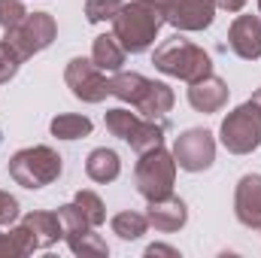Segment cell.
Segmentation results:
<instances>
[{
  "label": "cell",
  "mask_w": 261,
  "mask_h": 258,
  "mask_svg": "<svg viewBox=\"0 0 261 258\" xmlns=\"http://www.w3.org/2000/svg\"><path fill=\"white\" fill-rule=\"evenodd\" d=\"M173 161L186 173L210 170L216 161V140L206 128H189L173 140Z\"/></svg>",
  "instance_id": "obj_7"
},
{
  "label": "cell",
  "mask_w": 261,
  "mask_h": 258,
  "mask_svg": "<svg viewBox=\"0 0 261 258\" xmlns=\"http://www.w3.org/2000/svg\"><path fill=\"white\" fill-rule=\"evenodd\" d=\"M125 46L116 40V34H100L94 37V46H91V61L100 67L103 73H119L125 64Z\"/></svg>",
  "instance_id": "obj_17"
},
{
  "label": "cell",
  "mask_w": 261,
  "mask_h": 258,
  "mask_svg": "<svg viewBox=\"0 0 261 258\" xmlns=\"http://www.w3.org/2000/svg\"><path fill=\"white\" fill-rule=\"evenodd\" d=\"M58 219H61V228H64V240H67V237H73V234H82V231H88V228H91V222H88V219H85V213L76 207V200L58 207Z\"/></svg>",
  "instance_id": "obj_25"
},
{
  "label": "cell",
  "mask_w": 261,
  "mask_h": 258,
  "mask_svg": "<svg viewBox=\"0 0 261 258\" xmlns=\"http://www.w3.org/2000/svg\"><path fill=\"white\" fill-rule=\"evenodd\" d=\"M140 122H143V116H140V113H130V110H125V107L107 110V116H103V125H107V131H110L113 137L125 140V143L134 137V131L140 128Z\"/></svg>",
  "instance_id": "obj_20"
},
{
  "label": "cell",
  "mask_w": 261,
  "mask_h": 258,
  "mask_svg": "<svg viewBox=\"0 0 261 258\" xmlns=\"http://www.w3.org/2000/svg\"><path fill=\"white\" fill-rule=\"evenodd\" d=\"M219 140L231 155H249L261 146V107L252 100L240 104L237 110H231L222 119Z\"/></svg>",
  "instance_id": "obj_5"
},
{
  "label": "cell",
  "mask_w": 261,
  "mask_h": 258,
  "mask_svg": "<svg viewBox=\"0 0 261 258\" xmlns=\"http://www.w3.org/2000/svg\"><path fill=\"white\" fill-rule=\"evenodd\" d=\"M234 216L243 228L261 231V173L240 176L234 189Z\"/></svg>",
  "instance_id": "obj_10"
},
{
  "label": "cell",
  "mask_w": 261,
  "mask_h": 258,
  "mask_svg": "<svg viewBox=\"0 0 261 258\" xmlns=\"http://www.w3.org/2000/svg\"><path fill=\"white\" fill-rule=\"evenodd\" d=\"M64 82L73 91V97H79L82 104H100L110 97V79L88 58H73L64 67Z\"/></svg>",
  "instance_id": "obj_8"
},
{
  "label": "cell",
  "mask_w": 261,
  "mask_h": 258,
  "mask_svg": "<svg viewBox=\"0 0 261 258\" xmlns=\"http://www.w3.org/2000/svg\"><path fill=\"white\" fill-rule=\"evenodd\" d=\"M18 67H21V58L12 52V46H9V43H3V40H0V85H6V82L18 73Z\"/></svg>",
  "instance_id": "obj_28"
},
{
  "label": "cell",
  "mask_w": 261,
  "mask_h": 258,
  "mask_svg": "<svg viewBox=\"0 0 261 258\" xmlns=\"http://www.w3.org/2000/svg\"><path fill=\"white\" fill-rule=\"evenodd\" d=\"M216 9H225V12H240L246 6V0H213Z\"/></svg>",
  "instance_id": "obj_31"
},
{
  "label": "cell",
  "mask_w": 261,
  "mask_h": 258,
  "mask_svg": "<svg viewBox=\"0 0 261 258\" xmlns=\"http://www.w3.org/2000/svg\"><path fill=\"white\" fill-rule=\"evenodd\" d=\"M91 119L88 116H79V113H61L49 122V131L52 137L58 140H79V137H88L91 134Z\"/></svg>",
  "instance_id": "obj_19"
},
{
  "label": "cell",
  "mask_w": 261,
  "mask_h": 258,
  "mask_svg": "<svg viewBox=\"0 0 261 258\" xmlns=\"http://www.w3.org/2000/svg\"><path fill=\"white\" fill-rule=\"evenodd\" d=\"M152 64H155V70H161L164 76L182 79L189 85L213 73V58L200 46H195L192 40H186L182 34H173L161 46H155Z\"/></svg>",
  "instance_id": "obj_2"
},
{
  "label": "cell",
  "mask_w": 261,
  "mask_h": 258,
  "mask_svg": "<svg viewBox=\"0 0 261 258\" xmlns=\"http://www.w3.org/2000/svg\"><path fill=\"white\" fill-rule=\"evenodd\" d=\"M31 252H34V243H31L24 225H15L9 231H3V225H0V258H18L31 255Z\"/></svg>",
  "instance_id": "obj_22"
},
{
  "label": "cell",
  "mask_w": 261,
  "mask_h": 258,
  "mask_svg": "<svg viewBox=\"0 0 261 258\" xmlns=\"http://www.w3.org/2000/svg\"><path fill=\"white\" fill-rule=\"evenodd\" d=\"M161 24H167V21L155 0H130V3H122L119 15L113 18V34L125 46V52L140 55L155 43Z\"/></svg>",
  "instance_id": "obj_1"
},
{
  "label": "cell",
  "mask_w": 261,
  "mask_h": 258,
  "mask_svg": "<svg viewBox=\"0 0 261 258\" xmlns=\"http://www.w3.org/2000/svg\"><path fill=\"white\" fill-rule=\"evenodd\" d=\"M146 255L155 258V255H170V258H179V252L173 249V246H164V243H152L149 249H146Z\"/></svg>",
  "instance_id": "obj_30"
},
{
  "label": "cell",
  "mask_w": 261,
  "mask_h": 258,
  "mask_svg": "<svg viewBox=\"0 0 261 258\" xmlns=\"http://www.w3.org/2000/svg\"><path fill=\"white\" fill-rule=\"evenodd\" d=\"M164 12V21L176 31H203L216 18L213 0H155Z\"/></svg>",
  "instance_id": "obj_9"
},
{
  "label": "cell",
  "mask_w": 261,
  "mask_h": 258,
  "mask_svg": "<svg viewBox=\"0 0 261 258\" xmlns=\"http://www.w3.org/2000/svg\"><path fill=\"white\" fill-rule=\"evenodd\" d=\"M228 94H231L228 91V82L219 79V76H213V73L189 85V104H192V110L203 113V116L219 113L228 104Z\"/></svg>",
  "instance_id": "obj_13"
},
{
  "label": "cell",
  "mask_w": 261,
  "mask_h": 258,
  "mask_svg": "<svg viewBox=\"0 0 261 258\" xmlns=\"http://www.w3.org/2000/svg\"><path fill=\"white\" fill-rule=\"evenodd\" d=\"M173 183H176L173 152H167L164 146L140 152V161L134 167V186L146 200H158V197L173 194Z\"/></svg>",
  "instance_id": "obj_4"
},
{
  "label": "cell",
  "mask_w": 261,
  "mask_h": 258,
  "mask_svg": "<svg viewBox=\"0 0 261 258\" xmlns=\"http://www.w3.org/2000/svg\"><path fill=\"white\" fill-rule=\"evenodd\" d=\"M228 46L243 61L261 58V18L258 15H237L228 28Z\"/></svg>",
  "instance_id": "obj_11"
},
{
  "label": "cell",
  "mask_w": 261,
  "mask_h": 258,
  "mask_svg": "<svg viewBox=\"0 0 261 258\" xmlns=\"http://www.w3.org/2000/svg\"><path fill=\"white\" fill-rule=\"evenodd\" d=\"M0 137H3V134H0Z\"/></svg>",
  "instance_id": "obj_34"
},
{
  "label": "cell",
  "mask_w": 261,
  "mask_h": 258,
  "mask_svg": "<svg viewBox=\"0 0 261 258\" xmlns=\"http://www.w3.org/2000/svg\"><path fill=\"white\" fill-rule=\"evenodd\" d=\"M149 85H152V79H146L143 73H122V70H119V73L110 79V94L119 97L122 104L137 107V104L146 97Z\"/></svg>",
  "instance_id": "obj_18"
},
{
  "label": "cell",
  "mask_w": 261,
  "mask_h": 258,
  "mask_svg": "<svg viewBox=\"0 0 261 258\" xmlns=\"http://www.w3.org/2000/svg\"><path fill=\"white\" fill-rule=\"evenodd\" d=\"M173 104H176L173 88H170L167 82H155V79H152V85H149L146 97H143L134 110H137L143 119H152V122H167V113L173 110Z\"/></svg>",
  "instance_id": "obj_15"
},
{
  "label": "cell",
  "mask_w": 261,
  "mask_h": 258,
  "mask_svg": "<svg viewBox=\"0 0 261 258\" xmlns=\"http://www.w3.org/2000/svg\"><path fill=\"white\" fill-rule=\"evenodd\" d=\"M9 179L21 189H46L52 186L61 170H64V158L52 149V146H28V149H18L12 158H9Z\"/></svg>",
  "instance_id": "obj_3"
},
{
  "label": "cell",
  "mask_w": 261,
  "mask_h": 258,
  "mask_svg": "<svg viewBox=\"0 0 261 258\" xmlns=\"http://www.w3.org/2000/svg\"><path fill=\"white\" fill-rule=\"evenodd\" d=\"M122 9V0H85V18L91 24H103L113 21Z\"/></svg>",
  "instance_id": "obj_26"
},
{
  "label": "cell",
  "mask_w": 261,
  "mask_h": 258,
  "mask_svg": "<svg viewBox=\"0 0 261 258\" xmlns=\"http://www.w3.org/2000/svg\"><path fill=\"white\" fill-rule=\"evenodd\" d=\"M249 100H252L255 107H261V88H258V91H255V94H252V97H249Z\"/></svg>",
  "instance_id": "obj_32"
},
{
  "label": "cell",
  "mask_w": 261,
  "mask_h": 258,
  "mask_svg": "<svg viewBox=\"0 0 261 258\" xmlns=\"http://www.w3.org/2000/svg\"><path fill=\"white\" fill-rule=\"evenodd\" d=\"M24 15H28V9L21 0H0V28L3 31H12L15 24H21Z\"/></svg>",
  "instance_id": "obj_27"
},
{
  "label": "cell",
  "mask_w": 261,
  "mask_h": 258,
  "mask_svg": "<svg viewBox=\"0 0 261 258\" xmlns=\"http://www.w3.org/2000/svg\"><path fill=\"white\" fill-rule=\"evenodd\" d=\"M76 207L85 213V219L91 222V228H100L103 222H107V207H103V200H100V194L88 192V189H79L76 192Z\"/></svg>",
  "instance_id": "obj_24"
},
{
  "label": "cell",
  "mask_w": 261,
  "mask_h": 258,
  "mask_svg": "<svg viewBox=\"0 0 261 258\" xmlns=\"http://www.w3.org/2000/svg\"><path fill=\"white\" fill-rule=\"evenodd\" d=\"M21 225L28 228V237L34 243V252L37 249H49L55 246L61 237H64V228H61V219L58 213H49V210H34L21 219Z\"/></svg>",
  "instance_id": "obj_14"
},
{
  "label": "cell",
  "mask_w": 261,
  "mask_h": 258,
  "mask_svg": "<svg viewBox=\"0 0 261 258\" xmlns=\"http://www.w3.org/2000/svg\"><path fill=\"white\" fill-rule=\"evenodd\" d=\"M119 173H122V158H119V152H113V149H107V146L94 149V152L85 158V176H88L91 183L107 186V183H116Z\"/></svg>",
  "instance_id": "obj_16"
},
{
  "label": "cell",
  "mask_w": 261,
  "mask_h": 258,
  "mask_svg": "<svg viewBox=\"0 0 261 258\" xmlns=\"http://www.w3.org/2000/svg\"><path fill=\"white\" fill-rule=\"evenodd\" d=\"M258 15H261V0H258Z\"/></svg>",
  "instance_id": "obj_33"
},
{
  "label": "cell",
  "mask_w": 261,
  "mask_h": 258,
  "mask_svg": "<svg viewBox=\"0 0 261 258\" xmlns=\"http://www.w3.org/2000/svg\"><path fill=\"white\" fill-rule=\"evenodd\" d=\"M55 37H58V24L49 12H28L21 24H15L12 31H3V43H9L21 61L49 49Z\"/></svg>",
  "instance_id": "obj_6"
},
{
  "label": "cell",
  "mask_w": 261,
  "mask_h": 258,
  "mask_svg": "<svg viewBox=\"0 0 261 258\" xmlns=\"http://www.w3.org/2000/svg\"><path fill=\"white\" fill-rule=\"evenodd\" d=\"M110 228H113V234H116V237H122V240H140V237L146 234L149 222H146V213L122 210V213H116V216H113Z\"/></svg>",
  "instance_id": "obj_21"
},
{
  "label": "cell",
  "mask_w": 261,
  "mask_h": 258,
  "mask_svg": "<svg viewBox=\"0 0 261 258\" xmlns=\"http://www.w3.org/2000/svg\"><path fill=\"white\" fill-rule=\"evenodd\" d=\"M18 219V200L9 192H0V225H15Z\"/></svg>",
  "instance_id": "obj_29"
},
{
  "label": "cell",
  "mask_w": 261,
  "mask_h": 258,
  "mask_svg": "<svg viewBox=\"0 0 261 258\" xmlns=\"http://www.w3.org/2000/svg\"><path fill=\"white\" fill-rule=\"evenodd\" d=\"M146 222H149L155 231L173 234V231H179V228L189 222V207H186V200L176 197V194L149 200V207H146Z\"/></svg>",
  "instance_id": "obj_12"
},
{
  "label": "cell",
  "mask_w": 261,
  "mask_h": 258,
  "mask_svg": "<svg viewBox=\"0 0 261 258\" xmlns=\"http://www.w3.org/2000/svg\"><path fill=\"white\" fill-rule=\"evenodd\" d=\"M67 246H70V252H73V255H82V258H103V255H110L107 240H103L100 234H94V228H88V231H82V234L67 237Z\"/></svg>",
  "instance_id": "obj_23"
}]
</instances>
